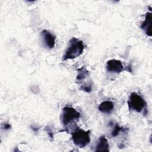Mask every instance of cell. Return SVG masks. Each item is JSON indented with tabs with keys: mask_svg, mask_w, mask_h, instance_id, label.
Listing matches in <instances>:
<instances>
[{
	"mask_svg": "<svg viewBox=\"0 0 152 152\" xmlns=\"http://www.w3.org/2000/svg\"><path fill=\"white\" fill-rule=\"evenodd\" d=\"M31 129H32L33 131H34V132H37V131H39V128L36 127V126H33V125H31Z\"/></svg>",
	"mask_w": 152,
	"mask_h": 152,
	"instance_id": "cell-15",
	"label": "cell"
},
{
	"mask_svg": "<svg viewBox=\"0 0 152 152\" xmlns=\"http://www.w3.org/2000/svg\"><path fill=\"white\" fill-rule=\"evenodd\" d=\"M89 75V72L86 69V68L83 66L81 68L77 69V75L76 77V80L77 81H82L85 79Z\"/></svg>",
	"mask_w": 152,
	"mask_h": 152,
	"instance_id": "cell-10",
	"label": "cell"
},
{
	"mask_svg": "<svg viewBox=\"0 0 152 152\" xmlns=\"http://www.w3.org/2000/svg\"><path fill=\"white\" fill-rule=\"evenodd\" d=\"M80 89L85 92L89 93L91 91L92 88H91V85L90 84H86V85H82L80 87Z\"/></svg>",
	"mask_w": 152,
	"mask_h": 152,
	"instance_id": "cell-12",
	"label": "cell"
},
{
	"mask_svg": "<svg viewBox=\"0 0 152 152\" xmlns=\"http://www.w3.org/2000/svg\"><path fill=\"white\" fill-rule=\"evenodd\" d=\"M81 113L75 109L71 106H65L62 109L61 113V122L65 126L73 124L75 120H78Z\"/></svg>",
	"mask_w": 152,
	"mask_h": 152,
	"instance_id": "cell-4",
	"label": "cell"
},
{
	"mask_svg": "<svg viewBox=\"0 0 152 152\" xmlns=\"http://www.w3.org/2000/svg\"><path fill=\"white\" fill-rule=\"evenodd\" d=\"M90 133L89 130L84 131L79 128H76L72 133V139L74 144L80 148L87 146L90 142Z\"/></svg>",
	"mask_w": 152,
	"mask_h": 152,
	"instance_id": "cell-2",
	"label": "cell"
},
{
	"mask_svg": "<svg viewBox=\"0 0 152 152\" xmlns=\"http://www.w3.org/2000/svg\"><path fill=\"white\" fill-rule=\"evenodd\" d=\"M106 68L108 72L116 74L121 72L124 69L122 62L115 59L109 60L106 63Z\"/></svg>",
	"mask_w": 152,
	"mask_h": 152,
	"instance_id": "cell-5",
	"label": "cell"
},
{
	"mask_svg": "<svg viewBox=\"0 0 152 152\" xmlns=\"http://www.w3.org/2000/svg\"><path fill=\"white\" fill-rule=\"evenodd\" d=\"M114 109V103L110 100L102 102L98 106L100 112L103 113H110Z\"/></svg>",
	"mask_w": 152,
	"mask_h": 152,
	"instance_id": "cell-9",
	"label": "cell"
},
{
	"mask_svg": "<svg viewBox=\"0 0 152 152\" xmlns=\"http://www.w3.org/2000/svg\"><path fill=\"white\" fill-rule=\"evenodd\" d=\"M45 131L47 132V133L49 135V136L50 137V138L51 139H53V131H52V129H51V128H50L49 126H48L45 128Z\"/></svg>",
	"mask_w": 152,
	"mask_h": 152,
	"instance_id": "cell-13",
	"label": "cell"
},
{
	"mask_svg": "<svg viewBox=\"0 0 152 152\" xmlns=\"http://www.w3.org/2000/svg\"><path fill=\"white\" fill-rule=\"evenodd\" d=\"M41 37L45 46L49 49H52L55 45V36L49 31L45 29L41 32Z\"/></svg>",
	"mask_w": 152,
	"mask_h": 152,
	"instance_id": "cell-6",
	"label": "cell"
},
{
	"mask_svg": "<svg viewBox=\"0 0 152 152\" xmlns=\"http://www.w3.org/2000/svg\"><path fill=\"white\" fill-rule=\"evenodd\" d=\"M84 49V45L82 40L76 37H72L62 56V61L78 57L83 53Z\"/></svg>",
	"mask_w": 152,
	"mask_h": 152,
	"instance_id": "cell-1",
	"label": "cell"
},
{
	"mask_svg": "<svg viewBox=\"0 0 152 152\" xmlns=\"http://www.w3.org/2000/svg\"><path fill=\"white\" fill-rule=\"evenodd\" d=\"M145 34L151 37V12H147L145 15V20L140 26Z\"/></svg>",
	"mask_w": 152,
	"mask_h": 152,
	"instance_id": "cell-7",
	"label": "cell"
},
{
	"mask_svg": "<svg viewBox=\"0 0 152 152\" xmlns=\"http://www.w3.org/2000/svg\"><path fill=\"white\" fill-rule=\"evenodd\" d=\"M95 147V151H109V145L108 143V141L105 136H101L100 137H99Z\"/></svg>",
	"mask_w": 152,
	"mask_h": 152,
	"instance_id": "cell-8",
	"label": "cell"
},
{
	"mask_svg": "<svg viewBox=\"0 0 152 152\" xmlns=\"http://www.w3.org/2000/svg\"><path fill=\"white\" fill-rule=\"evenodd\" d=\"M125 129H124V128H122V127L119 126V125L116 124L115 125L114 128H113V130L112 132V136L113 137H116V136L118 135V134H119V132H120L121 131H124V130H125Z\"/></svg>",
	"mask_w": 152,
	"mask_h": 152,
	"instance_id": "cell-11",
	"label": "cell"
},
{
	"mask_svg": "<svg viewBox=\"0 0 152 152\" xmlns=\"http://www.w3.org/2000/svg\"><path fill=\"white\" fill-rule=\"evenodd\" d=\"M10 128H11V125H10V124H8V123H4V124H3V125H2V128H3L4 129L8 130V129H10Z\"/></svg>",
	"mask_w": 152,
	"mask_h": 152,
	"instance_id": "cell-14",
	"label": "cell"
},
{
	"mask_svg": "<svg viewBox=\"0 0 152 152\" xmlns=\"http://www.w3.org/2000/svg\"><path fill=\"white\" fill-rule=\"evenodd\" d=\"M128 106L129 110H133L137 112L146 111L147 103L142 97L136 93H132L128 101Z\"/></svg>",
	"mask_w": 152,
	"mask_h": 152,
	"instance_id": "cell-3",
	"label": "cell"
}]
</instances>
